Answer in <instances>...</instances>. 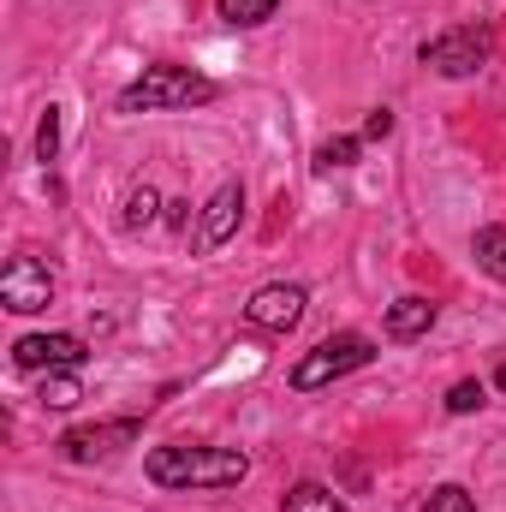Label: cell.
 Listing matches in <instances>:
<instances>
[{
	"instance_id": "2e32d148",
	"label": "cell",
	"mask_w": 506,
	"mask_h": 512,
	"mask_svg": "<svg viewBox=\"0 0 506 512\" xmlns=\"http://www.w3.org/2000/svg\"><path fill=\"white\" fill-rule=\"evenodd\" d=\"M155 209H161V197H155L149 185H137V191H126V215H120V221H126L131 233H143V227L155 221Z\"/></svg>"
},
{
	"instance_id": "e0dca14e",
	"label": "cell",
	"mask_w": 506,
	"mask_h": 512,
	"mask_svg": "<svg viewBox=\"0 0 506 512\" xmlns=\"http://www.w3.org/2000/svg\"><path fill=\"white\" fill-rule=\"evenodd\" d=\"M417 512H477V501H471L459 483H441V489H429V501Z\"/></svg>"
},
{
	"instance_id": "ac0fdd59",
	"label": "cell",
	"mask_w": 506,
	"mask_h": 512,
	"mask_svg": "<svg viewBox=\"0 0 506 512\" xmlns=\"http://www.w3.org/2000/svg\"><path fill=\"white\" fill-rule=\"evenodd\" d=\"M483 405H489V387H483V382H453V387H447V411H453V417L483 411Z\"/></svg>"
},
{
	"instance_id": "6da1fadb",
	"label": "cell",
	"mask_w": 506,
	"mask_h": 512,
	"mask_svg": "<svg viewBox=\"0 0 506 512\" xmlns=\"http://www.w3.org/2000/svg\"><path fill=\"white\" fill-rule=\"evenodd\" d=\"M143 477L155 489H233L251 477V459L239 447H197V441H167L149 447Z\"/></svg>"
},
{
	"instance_id": "d6986e66",
	"label": "cell",
	"mask_w": 506,
	"mask_h": 512,
	"mask_svg": "<svg viewBox=\"0 0 506 512\" xmlns=\"http://www.w3.org/2000/svg\"><path fill=\"white\" fill-rule=\"evenodd\" d=\"M54 155H60V108H48L36 126V161H54Z\"/></svg>"
},
{
	"instance_id": "3957f363",
	"label": "cell",
	"mask_w": 506,
	"mask_h": 512,
	"mask_svg": "<svg viewBox=\"0 0 506 512\" xmlns=\"http://www.w3.org/2000/svg\"><path fill=\"white\" fill-rule=\"evenodd\" d=\"M376 358V346H370V334H328L316 352H304L298 364H292V387L298 393H316V387L340 382V376H352V370H364Z\"/></svg>"
},
{
	"instance_id": "ba28073f",
	"label": "cell",
	"mask_w": 506,
	"mask_h": 512,
	"mask_svg": "<svg viewBox=\"0 0 506 512\" xmlns=\"http://www.w3.org/2000/svg\"><path fill=\"white\" fill-rule=\"evenodd\" d=\"M304 286H286V280H274V286H262L251 292V304H245V322L251 328H268V334H286V328H298L304 322Z\"/></svg>"
},
{
	"instance_id": "277c9868",
	"label": "cell",
	"mask_w": 506,
	"mask_h": 512,
	"mask_svg": "<svg viewBox=\"0 0 506 512\" xmlns=\"http://www.w3.org/2000/svg\"><path fill=\"white\" fill-rule=\"evenodd\" d=\"M489 54H495V30L489 24H453L435 42H423V66L441 72V78H471V72L489 66Z\"/></svg>"
},
{
	"instance_id": "5bb4252c",
	"label": "cell",
	"mask_w": 506,
	"mask_h": 512,
	"mask_svg": "<svg viewBox=\"0 0 506 512\" xmlns=\"http://www.w3.org/2000/svg\"><path fill=\"white\" fill-rule=\"evenodd\" d=\"M36 399H42L48 411H66V405H78V399H84V382H78L72 370H48V376H42V393H36Z\"/></svg>"
},
{
	"instance_id": "8fae6325",
	"label": "cell",
	"mask_w": 506,
	"mask_h": 512,
	"mask_svg": "<svg viewBox=\"0 0 506 512\" xmlns=\"http://www.w3.org/2000/svg\"><path fill=\"white\" fill-rule=\"evenodd\" d=\"M471 256H477V268H483L489 280L506 286V227H483V233L471 239Z\"/></svg>"
},
{
	"instance_id": "8992f818",
	"label": "cell",
	"mask_w": 506,
	"mask_h": 512,
	"mask_svg": "<svg viewBox=\"0 0 506 512\" xmlns=\"http://www.w3.org/2000/svg\"><path fill=\"white\" fill-rule=\"evenodd\" d=\"M137 417H114V423H84V429H66L60 435V453L72 459V465H96V459H114L120 447L137 441Z\"/></svg>"
},
{
	"instance_id": "5b68a950",
	"label": "cell",
	"mask_w": 506,
	"mask_h": 512,
	"mask_svg": "<svg viewBox=\"0 0 506 512\" xmlns=\"http://www.w3.org/2000/svg\"><path fill=\"white\" fill-rule=\"evenodd\" d=\"M0 304H6L12 316H36V310H48V304H54V274H48V262H36V256H12V262L0 268Z\"/></svg>"
},
{
	"instance_id": "30bf717a",
	"label": "cell",
	"mask_w": 506,
	"mask_h": 512,
	"mask_svg": "<svg viewBox=\"0 0 506 512\" xmlns=\"http://www.w3.org/2000/svg\"><path fill=\"white\" fill-rule=\"evenodd\" d=\"M435 328V304L429 298H399L393 310H387V340H417V334H429Z\"/></svg>"
},
{
	"instance_id": "ffe728a7",
	"label": "cell",
	"mask_w": 506,
	"mask_h": 512,
	"mask_svg": "<svg viewBox=\"0 0 506 512\" xmlns=\"http://www.w3.org/2000/svg\"><path fill=\"white\" fill-rule=\"evenodd\" d=\"M387 131H393V114H387V108H376V114L364 120V137H387Z\"/></svg>"
},
{
	"instance_id": "9c48e42d",
	"label": "cell",
	"mask_w": 506,
	"mask_h": 512,
	"mask_svg": "<svg viewBox=\"0 0 506 512\" xmlns=\"http://www.w3.org/2000/svg\"><path fill=\"white\" fill-rule=\"evenodd\" d=\"M239 221H245V185L239 179H227L209 203H203V227H197V251H221L233 233H239Z\"/></svg>"
},
{
	"instance_id": "7c38bea8",
	"label": "cell",
	"mask_w": 506,
	"mask_h": 512,
	"mask_svg": "<svg viewBox=\"0 0 506 512\" xmlns=\"http://www.w3.org/2000/svg\"><path fill=\"white\" fill-rule=\"evenodd\" d=\"M215 12H221V24H233V30H256V24H268V18L280 12V0H215Z\"/></svg>"
},
{
	"instance_id": "9a60e30c",
	"label": "cell",
	"mask_w": 506,
	"mask_h": 512,
	"mask_svg": "<svg viewBox=\"0 0 506 512\" xmlns=\"http://www.w3.org/2000/svg\"><path fill=\"white\" fill-rule=\"evenodd\" d=\"M364 155V137H328L322 149H316V173H334V167H352Z\"/></svg>"
},
{
	"instance_id": "52a82bcc",
	"label": "cell",
	"mask_w": 506,
	"mask_h": 512,
	"mask_svg": "<svg viewBox=\"0 0 506 512\" xmlns=\"http://www.w3.org/2000/svg\"><path fill=\"white\" fill-rule=\"evenodd\" d=\"M90 358V346L78 334H24L12 346V364L18 370H78Z\"/></svg>"
},
{
	"instance_id": "44dd1931",
	"label": "cell",
	"mask_w": 506,
	"mask_h": 512,
	"mask_svg": "<svg viewBox=\"0 0 506 512\" xmlns=\"http://www.w3.org/2000/svg\"><path fill=\"white\" fill-rule=\"evenodd\" d=\"M167 227L185 233V227H191V203H167Z\"/></svg>"
},
{
	"instance_id": "4fadbf2b",
	"label": "cell",
	"mask_w": 506,
	"mask_h": 512,
	"mask_svg": "<svg viewBox=\"0 0 506 512\" xmlns=\"http://www.w3.org/2000/svg\"><path fill=\"white\" fill-rule=\"evenodd\" d=\"M286 512H352V507L322 483H298V489H286Z\"/></svg>"
},
{
	"instance_id": "7a4b0ae2",
	"label": "cell",
	"mask_w": 506,
	"mask_h": 512,
	"mask_svg": "<svg viewBox=\"0 0 506 512\" xmlns=\"http://www.w3.org/2000/svg\"><path fill=\"white\" fill-rule=\"evenodd\" d=\"M203 102H215V78L161 60V66H149L137 84L120 90L114 108H120V114H179V108H203Z\"/></svg>"
}]
</instances>
